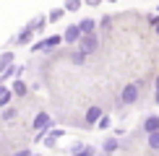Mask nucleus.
I'll list each match as a JSON object with an SVG mask.
<instances>
[{"label":"nucleus","instance_id":"nucleus-14","mask_svg":"<svg viewBox=\"0 0 159 156\" xmlns=\"http://www.w3.org/2000/svg\"><path fill=\"white\" fill-rule=\"evenodd\" d=\"M8 102H11V94H8V91H3V94H0V107H5Z\"/></svg>","mask_w":159,"mask_h":156},{"label":"nucleus","instance_id":"nucleus-2","mask_svg":"<svg viewBox=\"0 0 159 156\" xmlns=\"http://www.w3.org/2000/svg\"><path fill=\"white\" fill-rule=\"evenodd\" d=\"M120 99H123V104H133V102L138 99V86H136V83L125 86V89H123V96H120Z\"/></svg>","mask_w":159,"mask_h":156},{"label":"nucleus","instance_id":"nucleus-19","mask_svg":"<svg viewBox=\"0 0 159 156\" xmlns=\"http://www.w3.org/2000/svg\"><path fill=\"white\" fill-rule=\"evenodd\" d=\"M3 117H5V120H13V117H16V112H13V109H5Z\"/></svg>","mask_w":159,"mask_h":156},{"label":"nucleus","instance_id":"nucleus-16","mask_svg":"<svg viewBox=\"0 0 159 156\" xmlns=\"http://www.w3.org/2000/svg\"><path fill=\"white\" fill-rule=\"evenodd\" d=\"M73 156H94V148H84V151H78Z\"/></svg>","mask_w":159,"mask_h":156},{"label":"nucleus","instance_id":"nucleus-11","mask_svg":"<svg viewBox=\"0 0 159 156\" xmlns=\"http://www.w3.org/2000/svg\"><path fill=\"white\" fill-rule=\"evenodd\" d=\"M13 91H16L18 96H24V94H26V83H24V81H16V83H13Z\"/></svg>","mask_w":159,"mask_h":156},{"label":"nucleus","instance_id":"nucleus-17","mask_svg":"<svg viewBox=\"0 0 159 156\" xmlns=\"http://www.w3.org/2000/svg\"><path fill=\"white\" fill-rule=\"evenodd\" d=\"M8 156H31L29 148H21V151H16V154H8Z\"/></svg>","mask_w":159,"mask_h":156},{"label":"nucleus","instance_id":"nucleus-7","mask_svg":"<svg viewBox=\"0 0 159 156\" xmlns=\"http://www.w3.org/2000/svg\"><path fill=\"white\" fill-rule=\"evenodd\" d=\"M99 117H102V109H99V107H89V109H86V122H89V125L97 122Z\"/></svg>","mask_w":159,"mask_h":156},{"label":"nucleus","instance_id":"nucleus-6","mask_svg":"<svg viewBox=\"0 0 159 156\" xmlns=\"http://www.w3.org/2000/svg\"><path fill=\"white\" fill-rule=\"evenodd\" d=\"M94 29H97V21H91V18H84V21L78 24V31H81V34H94Z\"/></svg>","mask_w":159,"mask_h":156},{"label":"nucleus","instance_id":"nucleus-24","mask_svg":"<svg viewBox=\"0 0 159 156\" xmlns=\"http://www.w3.org/2000/svg\"><path fill=\"white\" fill-rule=\"evenodd\" d=\"M157 31H159V26H157Z\"/></svg>","mask_w":159,"mask_h":156},{"label":"nucleus","instance_id":"nucleus-20","mask_svg":"<svg viewBox=\"0 0 159 156\" xmlns=\"http://www.w3.org/2000/svg\"><path fill=\"white\" fill-rule=\"evenodd\" d=\"M60 16H63V11H52V13H50V18H52V21H57Z\"/></svg>","mask_w":159,"mask_h":156},{"label":"nucleus","instance_id":"nucleus-21","mask_svg":"<svg viewBox=\"0 0 159 156\" xmlns=\"http://www.w3.org/2000/svg\"><path fill=\"white\" fill-rule=\"evenodd\" d=\"M86 3H89V5H99V3H102V0H86Z\"/></svg>","mask_w":159,"mask_h":156},{"label":"nucleus","instance_id":"nucleus-4","mask_svg":"<svg viewBox=\"0 0 159 156\" xmlns=\"http://www.w3.org/2000/svg\"><path fill=\"white\" fill-rule=\"evenodd\" d=\"M63 39H65V42H68V44L78 42V39H81V31H78V24L68 26V29H65V34H63Z\"/></svg>","mask_w":159,"mask_h":156},{"label":"nucleus","instance_id":"nucleus-8","mask_svg":"<svg viewBox=\"0 0 159 156\" xmlns=\"http://www.w3.org/2000/svg\"><path fill=\"white\" fill-rule=\"evenodd\" d=\"M143 128H146V133H154V130H159V117H149L146 122H143Z\"/></svg>","mask_w":159,"mask_h":156},{"label":"nucleus","instance_id":"nucleus-12","mask_svg":"<svg viewBox=\"0 0 159 156\" xmlns=\"http://www.w3.org/2000/svg\"><path fill=\"white\" fill-rule=\"evenodd\" d=\"M65 8H68V11H78V8H81V0H68Z\"/></svg>","mask_w":159,"mask_h":156},{"label":"nucleus","instance_id":"nucleus-9","mask_svg":"<svg viewBox=\"0 0 159 156\" xmlns=\"http://www.w3.org/2000/svg\"><path fill=\"white\" fill-rule=\"evenodd\" d=\"M11 63H13V55H11V52H3V55H0V73H3Z\"/></svg>","mask_w":159,"mask_h":156},{"label":"nucleus","instance_id":"nucleus-3","mask_svg":"<svg viewBox=\"0 0 159 156\" xmlns=\"http://www.w3.org/2000/svg\"><path fill=\"white\" fill-rule=\"evenodd\" d=\"M50 125H52V120H50L47 112H39V115L34 117V130H47Z\"/></svg>","mask_w":159,"mask_h":156},{"label":"nucleus","instance_id":"nucleus-15","mask_svg":"<svg viewBox=\"0 0 159 156\" xmlns=\"http://www.w3.org/2000/svg\"><path fill=\"white\" fill-rule=\"evenodd\" d=\"M115 148H117V141H107L104 143V151H115Z\"/></svg>","mask_w":159,"mask_h":156},{"label":"nucleus","instance_id":"nucleus-13","mask_svg":"<svg viewBox=\"0 0 159 156\" xmlns=\"http://www.w3.org/2000/svg\"><path fill=\"white\" fill-rule=\"evenodd\" d=\"M29 37H31V29L21 31V37H18V44H26V42H29Z\"/></svg>","mask_w":159,"mask_h":156},{"label":"nucleus","instance_id":"nucleus-10","mask_svg":"<svg viewBox=\"0 0 159 156\" xmlns=\"http://www.w3.org/2000/svg\"><path fill=\"white\" fill-rule=\"evenodd\" d=\"M149 146L154 148V151H159V130H154V133H149Z\"/></svg>","mask_w":159,"mask_h":156},{"label":"nucleus","instance_id":"nucleus-1","mask_svg":"<svg viewBox=\"0 0 159 156\" xmlns=\"http://www.w3.org/2000/svg\"><path fill=\"white\" fill-rule=\"evenodd\" d=\"M78 44H81V52H84V55H89V52H94V50H97L99 39H97L94 34H81V39H78Z\"/></svg>","mask_w":159,"mask_h":156},{"label":"nucleus","instance_id":"nucleus-5","mask_svg":"<svg viewBox=\"0 0 159 156\" xmlns=\"http://www.w3.org/2000/svg\"><path fill=\"white\" fill-rule=\"evenodd\" d=\"M60 39H63V37H47V39H44V42L34 44V50H55L57 44H60Z\"/></svg>","mask_w":159,"mask_h":156},{"label":"nucleus","instance_id":"nucleus-22","mask_svg":"<svg viewBox=\"0 0 159 156\" xmlns=\"http://www.w3.org/2000/svg\"><path fill=\"white\" fill-rule=\"evenodd\" d=\"M3 91H5V89H3V86H0V94H3Z\"/></svg>","mask_w":159,"mask_h":156},{"label":"nucleus","instance_id":"nucleus-18","mask_svg":"<svg viewBox=\"0 0 159 156\" xmlns=\"http://www.w3.org/2000/svg\"><path fill=\"white\" fill-rule=\"evenodd\" d=\"M97 122H99V128H107V125H110V117H99Z\"/></svg>","mask_w":159,"mask_h":156},{"label":"nucleus","instance_id":"nucleus-23","mask_svg":"<svg viewBox=\"0 0 159 156\" xmlns=\"http://www.w3.org/2000/svg\"><path fill=\"white\" fill-rule=\"evenodd\" d=\"M157 102H159V94H157Z\"/></svg>","mask_w":159,"mask_h":156}]
</instances>
